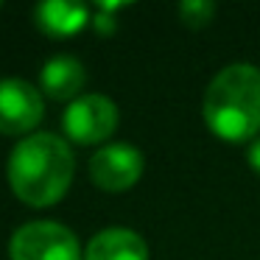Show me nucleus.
Wrapping results in <instances>:
<instances>
[{
	"label": "nucleus",
	"mask_w": 260,
	"mask_h": 260,
	"mask_svg": "<svg viewBox=\"0 0 260 260\" xmlns=\"http://www.w3.org/2000/svg\"><path fill=\"white\" fill-rule=\"evenodd\" d=\"M45 115L40 90L23 79H0V135L20 137L37 129Z\"/></svg>",
	"instance_id": "5"
},
{
	"label": "nucleus",
	"mask_w": 260,
	"mask_h": 260,
	"mask_svg": "<svg viewBox=\"0 0 260 260\" xmlns=\"http://www.w3.org/2000/svg\"><path fill=\"white\" fill-rule=\"evenodd\" d=\"M73 151L59 135L37 132L14 146L9 157V185L28 207H51L68 193L73 179Z\"/></svg>",
	"instance_id": "1"
},
{
	"label": "nucleus",
	"mask_w": 260,
	"mask_h": 260,
	"mask_svg": "<svg viewBox=\"0 0 260 260\" xmlns=\"http://www.w3.org/2000/svg\"><path fill=\"white\" fill-rule=\"evenodd\" d=\"M84 260H148V246L135 230L112 226V230H101L98 235H92Z\"/></svg>",
	"instance_id": "7"
},
{
	"label": "nucleus",
	"mask_w": 260,
	"mask_h": 260,
	"mask_svg": "<svg viewBox=\"0 0 260 260\" xmlns=\"http://www.w3.org/2000/svg\"><path fill=\"white\" fill-rule=\"evenodd\" d=\"M40 84L45 90L48 98L53 101H70L73 104L79 98V92L87 84V73L81 68L79 59L73 56H53L45 62L40 73Z\"/></svg>",
	"instance_id": "8"
},
{
	"label": "nucleus",
	"mask_w": 260,
	"mask_h": 260,
	"mask_svg": "<svg viewBox=\"0 0 260 260\" xmlns=\"http://www.w3.org/2000/svg\"><path fill=\"white\" fill-rule=\"evenodd\" d=\"M213 14H215V6L207 3V0H187V3L179 6L182 23L190 25V28H204V25L213 20Z\"/></svg>",
	"instance_id": "10"
},
{
	"label": "nucleus",
	"mask_w": 260,
	"mask_h": 260,
	"mask_svg": "<svg viewBox=\"0 0 260 260\" xmlns=\"http://www.w3.org/2000/svg\"><path fill=\"white\" fill-rule=\"evenodd\" d=\"M62 129L79 146H92V143L107 140L118 129V107L112 98L90 92V95H79L62 118Z\"/></svg>",
	"instance_id": "4"
},
{
	"label": "nucleus",
	"mask_w": 260,
	"mask_h": 260,
	"mask_svg": "<svg viewBox=\"0 0 260 260\" xmlns=\"http://www.w3.org/2000/svg\"><path fill=\"white\" fill-rule=\"evenodd\" d=\"M143 176V154L129 143H109L98 148L90 159V179L101 190L120 193L137 185Z\"/></svg>",
	"instance_id": "6"
},
{
	"label": "nucleus",
	"mask_w": 260,
	"mask_h": 260,
	"mask_svg": "<svg viewBox=\"0 0 260 260\" xmlns=\"http://www.w3.org/2000/svg\"><path fill=\"white\" fill-rule=\"evenodd\" d=\"M12 260H79L81 246L73 230L59 221H31L12 235Z\"/></svg>",
	"instance_id": "3"
},
{
	"label": "nucleus",
	"mask_w": 260,
	"mask_h": 260,
	"mask_svg": "<svg viewBox=\"0 0 260 260\" xmlns=\"http://www.w3.org/2000/svg\"><path fill=\"white\" fill-rule=\"evenodd\" d=\"M207 129L224 143H246L260 132V70L238 62L224 68L204 92Z\"/></svg>",
	"instance_id": "2"
},
{
	"label": "nucleus",
	"mask_w": 260,
	"mask_h": 260,
	"mask_svg": "<svg viewBox=\"0 0 260 260\" xmlns=\"http://www.w3.org/2000/svg\"><path fill=\"white\" fill-rule=\"evenodd\" d=\"M34 20H37V28L48 37H73L79 34L81 28L87 25L90 20V12L87 6L81 3H64V0H45L34 9Z\"/></svg>",
	"instance_id": "9"
},
{
	"label": "nucleus",
	"mask_w": 260,
	"mask_h": 260,
	"mask_svg": "<svg viewBox=\"0 0 260 260\" xmlns=\"http://www.w3.org/2000/svg\"><path fill=\"white\" fill-rule=\"evenodd\" d=\"M249 165L260 174V137L252 143V148H249Z\"/></svg>",
	"instance_id": "11"
}]
</instances>
